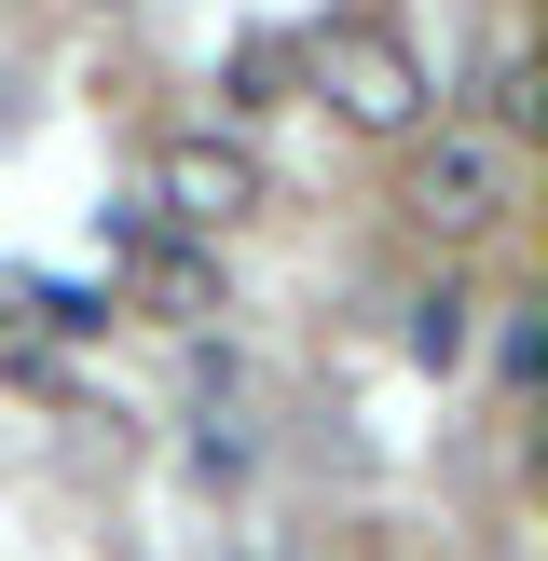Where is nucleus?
I'll return each instance as SVG.
<instances>
[{
	"instance_id": "f257e3e1",
	"label": "nucleus",
	"mask_w": 548,
	"mask_h": 561,
	"mask_svg": "<svg viewBox=\"0 0 548 561\" xmlns=\"http://www.w3.org/2000/svg\"><path fill=\"white\" fill-rule=\"evenodd\" d=\"M398 206H411V233H425L438 261H466V247H493L535 206V151L493 137V124H425L411 164H398Z\"/></svg>"
},
{
	"instance_id": "f03ea898",
	"label": "nucleus",
	"mask_w": 548,
	"mask_h": 561,
	"mask_svg": "<svg viewBox=\"0 0 548 561\" xmlns=\"http://www.w3.org/2000/svg\"><path fill=\"white\" fill-rule=\"evenodd\" d=\"M316 96L343 110L356 137H425V124H438V82H425V55H411L384 14H343V27L316 42Z\"/></svg>"
},
{
	"instance_id": "7ed1b4c3",
	"label": "nucleus",
	"mask_w": 548,
	"mask_h": 561,
	"mask_svg": "<svg viewBox=\"0 0 548 561\" xmlns=\"http://www.w3.org/2000/svg\"><path fill=\"white\" fill-rule=\"evenodd\" d=\"M151 206H164V233L219 247V233H247V219L274 206V179H261V151H247V137H219V124H179V137L151 151Z\"/></svg>"
},
{
	"instance_id": "20e7f679",
	"label": "nucleus",
	"mask_w": 548,
	"mask_h": 561,
	"mask_svg": "<svg viewBox=\"0 0 548 561\" xmlns=\"http://www.w3.org/2000/svg\"><path fill=\"white\" fill-rule=\"evenodd\" d=\"M137 301H151L164 329H206V316H219V247L151 233V247H137Z\"/></svg>"
},
{
	"instance_id": "39448f33",
	"label": "nucleus",
	"mask_w": 548,
	"mask_h": 561,
	"mask_svg": "<svg viewBox=\"0 0 548 561\" xmlns=\"http://www.w3.org/2000/svg\"><path fill=\"white\" fill-rule=\"evenodd\" d=\"M466 343H480V301H466V274H425V288L398 301V356H411V370H466Z\"/></svg>"
},
{
	"instance_id": "423d86ee",
	"label": "nucleus",
	"mask_w": 548,
	"mask_h": 561,
	"mask_svg": "<svg viewBox=\"0 0 548 561\" xmlns=\"http://www.w3.org/2000/svg\"><path fill=\"white\" fill-rule=\"evenodd\" d=\"M0 370H14V383H55V343H42L27 316H0Z\"/></svg>"
}]
</instances>
